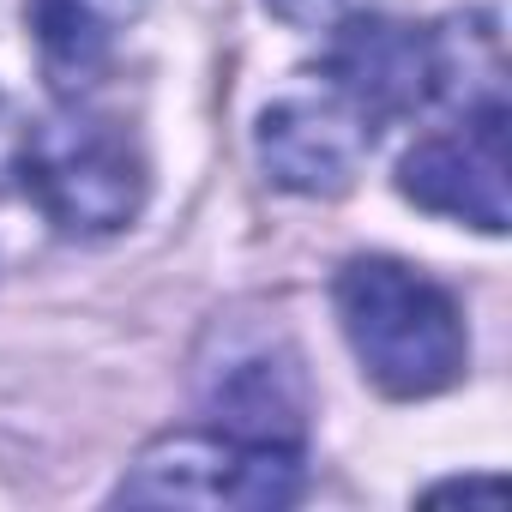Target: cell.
Listing matches in <instances>:
<instances>
[{
    "label": "cell",
    "instance_id": "obj_11",
    "mask_svg": "<svg viewBox=\"0 0 512 512\" xmlns=\"http://www.w3.org/2000/svg\"><path fill=\"white\" fill-rule=\"evenodd\" d=\"M428 500H482V506H500L506 500V482H440V488H428Z\"/></svg>",
    "mask_w": 512,
    "mask_h": 512
},
{
    "label": "cell",
    "instance_id": "obj_10",
    "mask_svg": "<svg viewBox=\"0 0 512 512\" xmlns=\"http://www.w3.org/2000/svg\"><path fill=\"white\" fill-rule=\"evenodd\" d=\"M266 7H272L284 25H296V31H326V25L344 19L350 0H266Z\"/></svg>",
    "mask_w": 512,
    "mask_h": 512
},
{
    "label": "cell",
    "instance_id": "obj_1",
    "mask_svg": "<svg viewBox=\"0 0 512 512\" xmlns=\"http://www.w3.org/2000/svg\"><path fill=\"white\" fill-rule=\"evenodd\" d=\"M338 320L386 398H434L470 362L458 302L398 260H350L338 272Z\"/></svg>",
    "mask_w": 512,
    "mask_h": 512
},
{
    "label": "cell",
    "instance_id": "obj_7",
    "mask_svg": "<svg viewBox=\"0 0 512 512\" xmlns=\"http://www.w3.org/2000/svg\"><path fill=\"white\" fill-rule=\"evenodd\" d=\"M260 169L284 187V193H308V199H338L356 169L374 151V127L344 103V97H284L260 115Z\"/></svg>",
    "mask_w": 512,
    "mask_h": 512
},
{
    "label": "cell",
    "instance_id": "obj_8",
    "mask_svg": "<svg viewBox=\"0 0 512 512\" xmlns=\"http://www.w3.org/2000/svg\"><path fill=\"white\" fill-rule=\"evenodd\" d=\"M145 0H25V19L43 55V73L61 97H79L103 79L127 31L139 25Z\"/></svg>",
    "mask_w": 512,
    "mask_h": 512
},
{
    "label": "cell",
    "instance_id": "obj_4",
    "mask_svg": "<svg viewBox=\"0 0 512 512\" xmlns=\"http://www.w3.org/2000/svg\"><path fill=\"white\" fill-rule=\"evenodd\" d=\"M326 85L380 133L386 121L428 109L452 85V55H446V37L368 13V19H344V31L332 37Z\"/></svg>",
    "mask_w": 512,
    "mask_h": 512
},
{
    "label": "cell",
    "instance_id": "obj_9",
    "mask_svg": "<svg viewBox=\"0 0 512 512\" xmlns=\"http://www.w3.org/2000/svg\"><path fill=\"white\" fill-rule=\"evenodd\" d=\"M25 145H31V127L19 121V109L7 103V91H0V193H7L25 169Z\"/></svg>",
    "mask_w": 512,
    "mask_h": 512
},
{
    "label": "cell",
    "instance_id": "obj_5",
    "mask_svg": "<svg viewBox=\"0 0 512 512\" xmlns=\"http://www.w3.org/2000/svg\"><path fill=\"white\" fill-rule=\"evenodd\" d=\"M398 193L434 217L500 235L506 229V103L488 97L452 133L422 139L398 163Z\"/></svg>",
    "mask_w": 512,
    "mask_h": 512
},
{
    "label": "cell",
    "instance_id": "obj_3",
    "mask_svg": "<svg viewBox=\"0 0 512 512\" xmlns=\"http://www.w3.org/2000/svg\"><path fill=\"white\" fill-rule=\"evenodd\" d=\"M302 494V452L235 440L223 428H187L151 440L121 476L115 500L133 506H290Z\"/></svg>",
    "mask_w": 512,
    "mask_h": 512
},
{
    "label": "cell",
    "instance_id": "obj_2",
    "mask_svg": "<svg viewBox=\"0 0 512 512\" xmlns=\"http://www.w3.org/2000/svg\"><path fill=\"white\" fill-rule=\"evenodd\" d=\"M19 181L43 205V217L73 241L121 235L145 205V157L139 145L97 115H61L31 127Z\"/></svg>",
    "mask_w": 512,
    "mask_h": 512
},
{
    "label": "cell",
    "instance_id": "obj_6",
    "mask_svg": "<svg viewBox=\"0 0 512 512\" xmlns=\"http://www.w3.org/2000/svg\"><path fill=\"white\" fill-rule=\"evenodd\" d=\"M199 398L211 410V428L260 446H296L308 434V380L296 350L272 332H235L223 338V356L205 362Z\"/></svg>",
    "mask_w": 512,
    "mask_h": 512
}]
</instances>
